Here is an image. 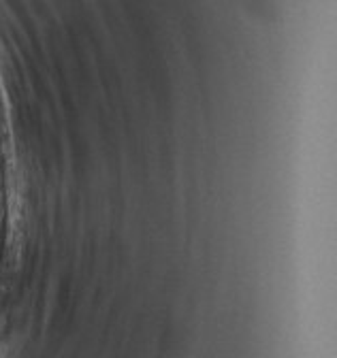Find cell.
<instances>
[{
  "label": "cell",
  "instance_id": "cell-1",
  "mask_svg": "<svg viewBox=\"0 0 337 358\" xmlns=\"http://www.w3.org/2000/svg\"><path fill=\"white\" fill-rule=\"evenodd\" d=\"M0 188H3V171H0Z\"/></svg>",
  "mask_w": 337,
  "mask_h": 358
}]
</instances>
